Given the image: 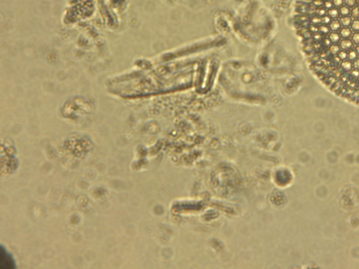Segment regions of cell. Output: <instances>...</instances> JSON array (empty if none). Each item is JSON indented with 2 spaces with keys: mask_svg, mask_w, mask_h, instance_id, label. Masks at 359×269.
I'll use <instances>...</instances> for the list:
<instances>
[{
  "mask_svg": "<svg viewBox=\"0 0 359 269\" xmlns=\"http://www.w3.org/2000/svg\"><path fill=\"white\" fill-rule=\"evenodd\" d=\"M340 48L343 51H352L354 48V43L349 39H344L340 42Z\"/></svg>",
  "mask_w": 359,
  "mask_h": 269,
  "instance_id": "6da1fadb",
  "label": "cell"
},
{
  "mask_svg": "<svg viewBox=\"0 0 359 269\" xmlns=\"http://www.w3.org/2000/svg\"><path fill=\"white\" fill-rule=\"evenodd\" d=\"M340 22L343 27H349L350 25H352V18L349 17V16L342 17L340 20Z\"/></svg>",
  "mask_w": 359,
  "mask_h": 269,
  "instance_id": "7a4b0ae2",
  "label": "cell"
},
{
  "mask_svg": "<svg viewBox=\"0 0 359 269\" xmlns=\"http://www.w3.org/2000/svg\"><path fill=\"white\" fill-rule=\"evenodd\" d=\"M352 35V30L348 27H344L341 31H340V36L344 39H348Z\"/></svg>",
  "mask_w": 359,
  "mask_h": 269,
  "instance_id": "3957f363",
  "label": "cell"
},
{
  "mask_svg": "<svg viewBox=\"0 0 359 269\" xmlns=\"http://www.w3.org/2000/svg\"><path fill=\"white\" fill-rule=\"evenodd\" d=\"M328 16L331 18H333V19L338 18L340 16V10H338L337 8H333V9H329L328 11Z\"/></svg>",
  "mask_w": 359,
  "mask_h": 269,
  "instance_id": "277c9868",
  "label": "cell"
},
{
  "mask_svg": "<svg viewBox=\"0 0 359 269\" xmlns=\"http://www.w3.org/2000/svg\"><path fill=\"white\" fill-rule=\"evenodd\" d=\"M351 10L350 8L346 7V6H343V7H342L340 8V16H342V17H346V16H349L351 14Z\"/></svg>",
  "mask_w": 359,
  "mask_h": 269,
  "instance_id": "5b68a950",
  "label": "cell"
},
{
  "mask_svg": "<svg viewBox=\"0 0 359 269\" xmlns=\"http://www.w3.org/2000/svg\"><path fill=\"white\" fill-rule=\"evenodd\" d=\"M341 26L342 25L341 24H340V21H338V20H333V21L331 22V23H330V29L334 32L338 31V30H340V28H341Z\"/></svg>",
  "mask_w": 359,
  "mask_h": 269,
  "instance_id": "8992f818",
  "label": "cell"
},
{
  "mask_svg": "<svg viewBox=\"0 0 359 269\" xmlns=\"http://www.w3.org/2000/svg\"><path fill=\"white\" fill-rule=\"evenodd\" d=\"M329 39L330 40V42L332 43H333V44H336V43H338L340 41V39H341V36L339 34L337 33H331L330 34L329 36Z\"/></svg>",
  "mask_w": 359,
  "mask_h": 269,
  "instance_id": "52a82bcc",
  "label": "cell"
},
{
  "mask_svg": "<svg viewBox=\"0 0 359 269\" xmlns=\"http://www.w3.org/2000/svg\"><path fill=\"white\" fill-rule=\"evenodd\" d=\"M352 63L350 61H344L341 64L342 68L346 72H349L352 70Z\"/></svg>",
  "mask_w": 359,
  "mask_h": 269,
  "instance_id": "ba28073f",
  "label": "cell"
},
{
  "mask_svg": "<svg viewBox=\"0 0 359 269\" xmlns=\"http://www.w3.org/2000/svg\"><path fill=\"white\" fill-rule=\"evenodd\" d=\"M351 15L352 18H354V20H359V6H356L354 8H353L352 12H351Z\"/></svg>",
  "mask_w": 359,
  "mask_h": 269,
  "instance_id": "9c48e42d",
  "label": "cell"
},
{
  "mask_svg": "<svg viewBox=\"0 0 359 269\" xmlns=\"http://www.w3.org/2000/svg\"><path fill=\"white\" fill-rule=\"evenodd\" d=\"M340 47L339 46H337V45H333V46H330V54L332 55H333V56H335V55H337L339 54L340 52Z\"/></svg>",
  "mask_w": 359,
  "mask_h": 269,
  "instance_id": "30bf717a",
  "label": "cell"
},
{
  "mask_svg": "<svg viewBox=\"0 0 359 269\" xmlns=\"http://www.w3.org/2000/svg\"><path fill=\"white\" fill-rule=\"evenodd\" d=\"M344 1L346 7L349 8H354L358 4L357 0H344Z\"/></svg>",
  "mask_w": 359,
  "mask_h": 269,
  "instance_id": "8fae6325",
  "label": "cell"
},
{
  "mask_svg": "<svg viewBox=\"0 0 359 269\" xmlns=\"http://www.w3.org/2000/svg\"><path fill=\"white\" fill-rule=\"evenodd\" d=\"M326 12H327V11H326V9L325 7L324 8L320 7V8H318V9H316V13L317 16H319V17L323 18L325 16Z\"/></svg>",
  "mask_w": 359,
  "mask_h": 269,
  "instance_id": "7c38bea8",
  "label": "cell"
},
{
  "mask_svg": "<svg viewBox=\"0 0 359 269\" xmlns=\"http://www.w3.org/2000/svg\"><path fill=\"white\" fill-rule=\"evenodd\" d=\"M357 57H358L357 52L355 51H354V50L351 51L349 53V54H348V58L349 59V60H351V61L356 60Z\"/></svg>",
  "mask_w": 359,
  "mask_h": 269,
  "instance_id": "4fadbf2b",
  "label": "cell"
},
{
  "mask_svg": "<svg viewBox=\"0 0 359 269\" xmlns=\"http://www.w3.org/2000/svg\"><path fill=\"white\" fill-rule=\"evenodd\" d=\"M352 30L354 32L359 31V20H355L352 23Z\"/></svg>",
  "mask_w": 359,
  "mask_h": 269,
  "instance_id": "5bb4252c",
  "label": "cell"
},
{
  "mask_svg": "<svg viewBox=\"0 0 359 269\" xmlns=\"http://www.w3.org/2000/svg\"><path fill=\"white\" fill-rule=\"evenodd\" d=\"M319 31L321 32V34H327L330 32V29L328 28L327 26H325V25H323L321 26H320L319 27Z\"/></svg>",
  "mask_w": 359,
  "mask_h": 269,
  "instance_id": "9a60e30c",
  "label": "cell"
},
{
  "mask_svg": "<svg viewBox=\"0 0 359 269\" xmlns=\"http://www.w3.org/2000/svg\"><path fill=\"white\" fill-rule=\"evenodd\" d=\"M324 2H325V1H324L323 0H313L312 4L314 7L320 8L323 7Z\"/></svg>",
  "mask_w": 359,
  "mask_h": 269,
  "instance_id": "2e32d148",
  "label": "cell"
},
{
  "mask_svg": "<svg viewBox=\"0 0 359 269\" xmlns=\"http://www.w3.org/2000/svg\"><path fill=\"white\" fill-rule=\"evenodd\" d=\"M311 23H312L313 25H319V24L322 23L321 18H320L319 16H313V17L312 18H311Z\"/></svg>",
  "mask_w": 359,
  "mask_h": 269,
  "instance_id": "e0dca14e",
  "label": "cell"
},
{
  "mask_svg": "<svg viewBox=\"0 0 359 269\" xmlns=\"http://www.w3.org/2000/svg\"><path fill=\"white\" fill-rule=\"evenodd\" d=\"M321 21L322 23L324 24V25H328V24L331 23L332 18L329 16H325L321 18Z\"/></svg>",
  "mask_w": 359,
  "mask_h": 269,
  "instance_id": "ac0fdd59",
  "label": "cell"
},
{
  "mask_svg": "<svg viewBox=\"0 0 359 269\" xmlns=\"http://www.w3.org/2000/svg\"><path fill=\"white\" fill-rule=\"evenodd\" d=\"M333 3L334 7H335L336 8H341L342 7H343L344 1V0H333Z\"/></svg>",
  "mask_w": 359,
  "mask_h": 269,
  "instance_id": "d6986e66",
  "label": "cell"
},
{
  "mask_svg": "<svg viewBox=\"0 0 359 269\" xmlns=\"http://www.w3.org/2000/svg\"><path fill=\"white\" fill-rule=\"evenodd\" d=\"M352 42L354 45L359 46V32L355 33L352 36Z\"/></svg>",
  "mask_w": 359,
  "mask_h": 269,
  "instance_id": "ffe728a7",
  "label": "cell"
},
{
  "mask_svg": "<svg viewBox=\"0 0 359 269\" xmlns=\"http://www.w3.org/2000/svg\"><path fill=\"white\" fill-rule=\"evenodd\" d=\"M338 57H339L341 60H344L348 58V54L345 51H342L339 53V56H338Z\"/></svg>",
  "mask_w": 359,
  "mask_h": 269,
  "instance_id": "44dd1931",
  "label": "cell"
},
{
  "mask_svg": "<svg viewBox=\"0 0 359 269\" xmlns=\"http://www.w3.org/2000/svg\"><path fill=\"white\" fill-rule=\"evenodd\" d=\"M323 7H325L326 9H331L333 8L334 5H333V3L332 1H325V2H324Z\"/></svg>",
  "mask_w": 359,
  "mask_h": 269,
  "instance_id": "7402d4cb",
  "label": "cell"
},
{
  "mask_svg": "<svg viewBox=\"0 0 359 269\" xmlns=\"http://www.w3.org/2000/svg\"><path fill=\"white\" fill-rule=\"evenodd\" d=\"M352 76L355 79H358L359 77V71L355 70L352 72Z\"/></svg>",
  "mask_w": 359,
  "mask_h": 269,
  "instance_id": "603a6c76",
  "label": "cell"
},
{
  "mask_svg": "<svg viewBox=\"0 0 359 269\" xmlns=\"http://www.w3.org/2000/svg\"><path fill=\"white\" fill-rule=\"evenodd\" d=\"M309 30H310V31H311V32H315V33H316V32L319 31V28H318V27H316V26H315L314 25H311V26H310V27H309Z\"/></svg>",
  "mask_w": 359,
  "mask_h": 269,
  "instance_id": "cb8c5ba5",
  "label": "cell"
},
{
  "mask_svg": "<svg viewBox=\"0 0 359 269\" xmlns=\"http://www.w3.org/2000/svg\"><path fill=\"white\" fill-rule=\"evenodd\" d=\"M354 67L355 70L359 71V59H357L354 62Z\"/></svg>",
  "mask_w": 359,
  "mask_h": 269,
  "instance_id": "d4e9b609",
  "label": "cell"
},
{
  "mask_svg": "<svg viewBox=\"0 0 359 269\" xmlns=\"http://www.w3.org/2000/svg\"><path fill=\"white\" fill-rule=\"evenodd\" d=\"M325 44L326 46H330V44H331V42H330V39H326L325 41Z\"/></svg>",
  "mask_w": 359,
  "mask_h": 269,
  "instance_id": "484cf974",
  "label": "cell"
},
{
  "mask_svg": "<svg viewBox=\"0 0 359 269\" xmlns=\"http://www.w3.org/2000/svg\"><path fill=\"white\" fill-rule=\"evenodd\" d=\"M321 36L320 35V34H316V35L314 36V38L316 39H317V40L320 39H321Z\"/></svg>",
  "mask_w": 359,
  "mask_h": 269,
  "instance_id": "4316f807",
  "label": "cell"
},
{
  "mask_svg": "<svg viewBox=\"0 0 359 269\" xmlns=\"http://www.w3.org/2000/svg\"><path fill=\"white\" fill-rule=\"evenodd\" d=\"M356 52H357V54H358V56H359V46H357V48H356Z\"/></svg>",
  "mask_w": 359,
  "mask_h": 269,
  "instance_id": "83f0119b",
  "label": "cell"
},
{
  "mask_svg": "<svg viewBox=\"0 0 359 269\" xmlns=\"http://www.w3.org/2000/svg\"><path fill=\"white\" fill-rule=\"evenodd\" d=\"M357 2H358V4H359V0H357Z\"/></svg>",
  "mask_w": 359,
  "mask_h": 269,
  "instance_id": "f1b7e54d",
  "label": "cell"
},
{
  "mask_svg": "<svg viewBox=\"0 0 359 269\" xmlns=\"http://www.w3.org/2000/svg\"><path fill=\"white\" fill-rule=\"evenodd\" d=\"M325 1H332V0H325Z\"/></svg>",
  "mask_w": 359,
  "mask_h": 269,
  "instance_id": "f546056e",
  "label": "cell"
}]
</instances>
